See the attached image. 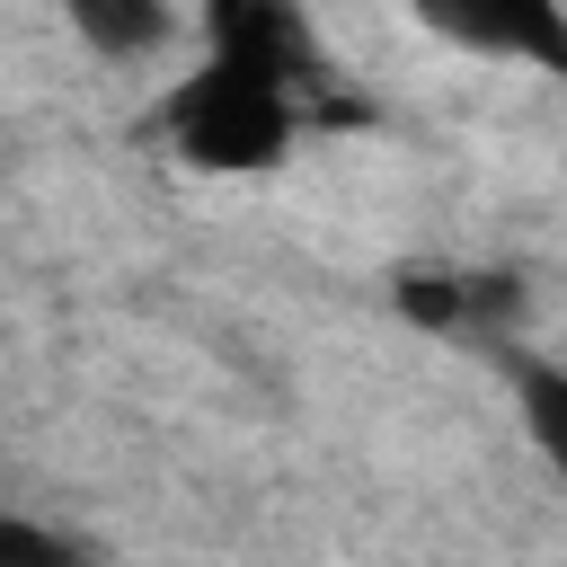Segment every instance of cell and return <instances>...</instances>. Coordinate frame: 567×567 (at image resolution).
Here are the masks:
<instances>
[{
    "label": "cell",
    "mask_w": 567,
    "mask_h": 567,
    "mask_svg": "<svg viewBox=\"0 0 567 567\" xmlns=\"http://www.w3.org/2000/svg\"><path fill=\"white\" fill-rule=\"evenodd\" d=\"M425 35L478 62H514L540 80H567V0H399Z\"/></svg>",
    "instance_id": "cell-3"
},
{
    "label": "cell",
    "mask_w": 567,
    "mask_h": 567,
    "mask_svg": "<svg viewBox=\"0 0 567 567\" xmlns=\"http://www.w3.org/2000/svg\"><path fill=\"white\" fill-rule=\"evenodd\" d=\"M390 310L408 328H434V337H487V346H505L496 328L523 310V284L514 275H461V266H408L390 284Z\"/></svg>",
    "instance_id": "cell-4"
},
{
    "label": "cell",
    "mask_w": 567,
    "mask_h": 567,
    "mask_svg": "<svg viewBox=\"0 0 567 567\" xmlns=\"http://www.w3.org/2000/svg\"><path fill=\"white\" fill-rule=\"evenodd\" d=\"M496 354V372H505V390H514V425H523V443L567 478V363L558 354H532V346H487Z\"/></svg>",
    "instance_id": "cell-6"
},
{
    "label": "cell",
    "mask_w": 567,
    "mask_h": 567,
    "mask_svg": "<svg viewBox=\"0 0 567 567\" xmlns=\"http://www.w3.org/2000/svg\"><path fill=\"white\" fill-rule=\"evenodd\" d=\"M301 133H319V115L275 71H257L239 53H213V44L151 106V142L195 177H275L301 151Z\"/></svg>",
    "instance_id": "cell-1"
},
{
    "label": "cell",
    "mask_w": 567,
    "mask_h": 567,
    "mask_svg": "<svg viewBox=\"0 0 567 567\" xmlns=\"http://www.w3.org/2000/svg\"><path fill=\"white\" fill-rule=\"evenodd\" d=\"M62 18H71V35L97 53V62H168L177 44H186V9L177 0H62Z\"/></svg>",
    "instance_id": "cell-5"
},
{
    "label": "cell",
    "mask_w": 567,
    "mask_h": 567,
    "mask_svg": "<svg viewBox=\"0 0 567 567\" xmlns=\"http://www.w3.org/2000/svg\"><path fill=\"white\" fill-rule=\"evenodd\" d=\"M195 44L275 71L319 115V133L328 124H363V97L346 89V71H337V53H328V35L310 27L301 0H195Z\"/></svg>",
    "instance_id": "cell-2"
}]
</instances>
